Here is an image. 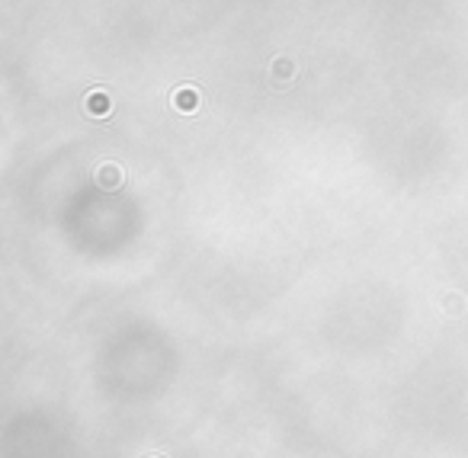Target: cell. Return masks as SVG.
Instances as JSON below:
<instances>
[{
  "instance_id": "6da1fadb",
  "label": "cell",
  "mask_w": 468,
  "mask_h": 458,
  "mask_svg": "<svg viewBox=\"0 0 468 458\" xmlns=\"http://www.w3.org/2000/svg\"><path fill=\"white\" fill-rule=\"evenodd\" d=\"M170 103H173V109H177V113H196L199 106H202V94H199V87L183 84V87H177V90H173Z\"/></svg>"
},
{
  "instance_id": "7a4b0ae2",
  "label": "cell",
  "mask_w": 468,
  "mask_h": 458,
  "mask_svg": "<svg viewBox=\"0 0 468 458\" xmlns=\"http://www.w3.org/2000/svg\"><path fill=\"white\" fill-rule=\"evenodd\" d=\"M84 113L94 116V119H109V113H113V96L106 94V90H90L84 100Z\"/></svg>"
},
{
  "instance_id": "3957f363",
  "label": "cell",
  "mask_w": 468,
  "mask_h": 458,
  "mask_svg": "<svg viewBox=\"0 0 468 458\" xmlns=\"http://www.w3.org/2000/svg\"><path fill=\"white\" fill-rule=\"evenodd\" d=\"M119 183H122V167L119 164H103V167L96 170V186L116 189Z\"/></svg>"
},
{
  "instance_id": "277c9868",
  "label": "cell",
  "mask_w": 468,
  "mask_h": 458,
  "mask_svg": "<svg viewBox=\"0 0 468 458\" xmlns=\"http://www.w3.org/2000/svg\"><path fill=\"white\" fill-rule=\"evenodd\" d=\"M292 77H295V61L292 58H276L273 61V84H292Z\"/></svg>"
}]
</instances>
